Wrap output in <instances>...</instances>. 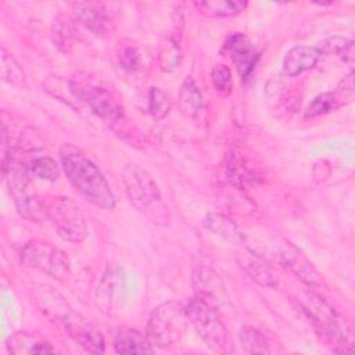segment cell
Returning a JSON list of instances; mask_svg holds the SVG:
<instances>
[{
    "instance_id": "cell-1",
    "label": "cell",
    "mask_w": 355,
    "mask_h": 355,
    "mask_svg": "<svg viewBox=\"0 0 355 355\" xmlns=\"http://www.w3.org/2000/svg\"><path fill=\"white\" fill-rule=\"evenodd\" d=\"M60 161L71 184L92 204L114 209L116 198L97 165L76 146L65 143L60 148Z\"/></svg>"
},
{
    "instance_id": "cell-2",
    "label": "cell",
    "mask_w": 355,
    "mask_h": 355,
    "mask_svg": "<svg viewBox=\"0 0 355 355\" xmlns=\"http://www.w3.org/2000/svg\"><path fill=\"white\" fill-rule=\"evenodd\" d=\"M298 301L305 315L313 323L315 329L330 343L333 351H354L351 327L329 302L315 293H304Z\"/></svg>"
},
{
    "instance_id": "cell-3",
    "label": "cell",
    "mask_w": 355,
    "mask_h": 355,
    "mask_svg": "<svg viewBox=\"0 0 355 355\" xmlns=\"http://www.w3.org/2000/svg\"><path fill=\"white\" fill-rule=\"evenodd\" d=\"M3 176L7 182L10 194L14 198L18 214L32 222L46 218L44 200L31 191L29 166L12 153L3 154Z\"/></svg>"
},
{
    "instance_id": "cell-4",
    "label": "cell",
    "mask_w": 355,
    "mask_h": 355,
    "mask_svg": "<svg viewBox=\"0 0 355 355\" xmlns=\"http://www.w3.org/2000/svg\"><path fill=\"white\" fill-rule=\"evenodd\" d=\"M73 98L85 103L98 118L114 125L123 118V107L114 89L89 73H79L68 82Z\"/></svg>"
},
{
    "instance_id": "cell-5",
    "label": "cell",
    "mask_w": 355,
    "mask_h": 355,
    "mask_svg": "<svg viewBox=\"0 0 355 355\" xmlns=\"http://www.w3.org/2000/svg\"><path fill=\"white\" fill-rule=\"evenodd\" d=\"M187 323L189 319L184 312V305L176 301H168L151 311L146 334L153 345L165 348L182 338Z\"/></svg>"
},
{
    "instance_id": "cell-6",
    "label": "cell",
    "mask_w": 355,
    "mask_h": 355,
    "mask_svg": "<svg viewBox=\"0 0 355 355\" xmlns=\"http://www.w3.org/2000/svg\"><path fill=\"white\" fill-rule=\"evenodd\" d=\"M183 305L189 323L205 345L214 351H223L227 345V330L216 308L198 295L189 298Z\"/></svg>"
},
{
    "instance_id": "cell-7",
    "label": "cell",
    "mask_w": 355,
    "mask_h": 355,
    "mask_svg": "<svg viewBox=\"0 0 355 355\" xmlns=\"http://www.w3.org/2000/svg\"><path fill=\"white\" fill-rule=\"evenodd\" d=\"M46 218L51 220L58 236L71 243H80L87 236V223L80 205L71 197L53 196L44 200Z\"/></svg>"
},
{
    "instance_id": "cell-8",
    "label": "cell",
    "mask_w": 355,
    "mask_h": 355,
    "mask_svg": "<svg viewBox=\"0 0 355 355\" xmlns=\"http://www.w3.org/2000/svg\"><path fill=\"white\" fill-rule=\"evenodd\" d=\"M21 262L49 276L61 280L69 272L68 255L47 243L29 241L21 250Z\"/></svg>"
},
{
    "instance_id": "cell-9",
    "label": "cell",
    "mask_w": 355,
    "mask_h": 355,
    "mask_svg": "<svg viewBox=\"0 0 355 355\" xmlns=\"http://www.w3.org/2000/svg\"><path fill=\"white\" fill-rule=\"evenodd\" d=\"M121 179L125 193L136 209L144 211L159 198V190L155 180L141 165L136 162L126 164L122 169Z\"/></svg>"
},
{
    "instance_id": "cell-10",
    "label": "cell",
    "mask_w": 355,
    "mask_h": 355,
    "mask_svg": "<svg viewBox=\"0 0 355 355\" xmlns=\"http://www.w3.org/2000/svg\"><path fill=\"white\" fill-rule=\"evenodd\" d=\"M61 323L67 334L85 351L92 354H103L105 351V341L100 329L86 318L71 311Z\"/></svg>"
},
{
    "instance_id": "cell-11",
    "label": "cell",
    "mask_w": 355,
    "mask_h": 355,
    "mask_svg": "<svg viewBox=\"0 0 355 355\" xmlns=\"http://www.w3.org/2000/svg\"><path fill=\"white\" fill-rule=\"evenodd\" d=\"M279 261L290 270L295 277H298L308 287H318L320 284V275L315 269L313 263L306 258V255L291 241L284 240L279 247Z\"/></svg>"
},
{
    "instance_id": "cell-12",
    "label": "cell",
    "mask_w": 355,
    "mask_h": 355,
    "mask_svg": "<svg viewBox=\"0 0 355 355\" xmlns=\"http://www.w3.org/2000/svg\"><path fill=\"white\" fill-rule=\"evenodd\" d=\"M223 51L234 64L241 79H247L259 60V50L243 33H232L226 37Z\"/></svg>"
},
{
    "instance_id": "cell-13",
    "label": "cell",
    "mask_w": 355,
    "mask_h": 355,
    "mask_svg": "<svg viewBox=\"0 0 355 355\" xmlns=\"http://www.w3.org/2000/svg\"><path fill=\"white\" fill-rule=\"evenodd\" d=\"M75 18L93 35L108 37L114 32V22L101 3L76 1L72 4Z\"/></svg>"
},
{
    "instance_id": "cell-14",
    "label": "cell",
    "mask_w": 355,
    "mask_h": 355,
    "mask_svg": "<svg viewBox=\"0 0 355 355\" xmlns=\"http://www.w3.org/2000/svg\"><path fill=\"white\" fill-rule=\"evenodd\" d=\"M193 284L197 291L196 295L201 297L202 300L212 304L215 308L216 305H222L227 301L226 290L222 284L219 276L205 268V266H196L193 270Z\"/></svg>"
},
{
    "instance_id": "cell-15",
    "label": "cell",
    "mask_w": 355,
    "mask_h": 355,
    "mask_svg": "<svg viewBox=\"0 0 355 355\" xmlns=\"http://www.w3.org/2000/svg\"><path fill=\"white\" fill-rule=\"evenodd\" d=\"M111 341L115 352L118 354H153V344L147 334L128 327V326H118L112 330Z\"/></svg>"
},
{
    "instance_id": "cell-16",
    "label": "cell",
    "mask_w": 355,
    "mask_h": 355,
    "mask_svg": "<svg viewBox=\"0 0 355 355\" xmlns=\"http://www.w3.org/2000/svg\"><path fill=\"white\" fill-rule=\"evenodd\" d=\"M237 262L241 266V269L251 277L252 282L262 287H276L277 282L275 279V275L266 261L255 254L254 251L244 248L240 252H237Z\"/></svg>"
},
{
    "instance_id": "cell-17",
    "label": "cell",
    "mask_w": 355,
    "mask_h": 355,
    "mask_svg": "<svg viewBox=\"0 0 355 355\" xmlns=\"http://www.w3.org/2000/svg\"><path fill=\"white\" fill-rule=\"evenodd\" d=\"M322 51L318 46H295L290 49L283 60V72L287 76H298L312 69L320 60Z\"/></svg>"
},
{
    "instance_id": "cell-18",
    "label": "cell",
    "mask_w": 355,
    "mask_h": 355,
    "mask_svg": "<svg viewBox=\"0 0 355 355\" xmlns=\"http://www.w3.org/2000/svg\"><path fill=\"white\" fill-rule=\"evenodd\" d=\"M204 226L230 244H241L245 239L236 222L220 212H208L204 218Z\"/></svg>"
},
{
    "instance_id": "cell-19",
    "label": "cell",
    "mask_w": 355,
    "mask_h": 355,
    "mask_svg": "<svg viewBox=\"0 0 355 355\" xmlns=\"http://www.w3.org/2000/svg\"><path fill=\"white\" fill-rule=\"evenodd\" d=\"M179 108L180 112L190 119H197L204 111L202 94L191 76H187L179 90Z\"/></svg>"
},
{
    "instance_id": "cell-20",
    "label": "cell",
    "mask_w": 355,
    "mask_h": 355,
    "mask_svg": "<svg viewBox=\"0 0 355 355\" xmlns=\"http://www.w3.org/2000/svg\"><path fill=\"white\" fill-rule=\"evenodd\" d=\"M225 172L227 176V180L240 190H245L247 187H250L251 184H255L257 180V173L255 171H252L247 162L244 161L243 157H240V154H237L236 151H230L226 155V166H225Z\"/></svg>"
},
{
    "instance_id": "cell-21",
    "label": "cell",
    "mask_w": 355,
    "mask_h": 355,
    "mask_svg": "<svg viewBox=\"0 0 355 355\" xmlns=\"http://www.w3.org/2000/svg\"><path fill=\"white\" fill-rule=\"evenodd\" d=\"M193 6L198 12L211 18H226L243 12L248 3L243 0H207L194 1Z\"/></svg>"
},
{
    "instance_id": "cell-22",
    "label": "cell",
    "mask_w": 355,
    "mask_h": 355,
    "mask_svg": "<svg viewBox=\"0 0 355 355\" xmlns=\"http://www.w3.org/2000/svg\"><path fill=\"white\" fill-rule=\"evenodd\" d=\"M7 348L11 354H53V345L42 338L31 336L28 333H17L8 337Z\"/></svg>"
},
{
    "instance_id": "cell-23",
    "label": "cell",
    "mask_w": 355,
    "mask_h": 355,
    "mask_svg": "<svg viewBox=\"0 0 355 355\" xmlns=\"http://www.w3.org/2000/svg\"><path fill=\"white\" fill-rule=\"evenodd\" d=\"M37 302L40 305L42 312L46 313L53 320L62 322L71 313L67 301L57 291L51 290V287L44 286L40 288Z\"/></svg>"
},
{
    "instance_id": "cell-24",
    "label": "cell",
    "mask_w": 355,
    "mask_h": 355,
    "mask_svg": "<svg viewBox=\"0 0 355 355\" xmlns=\"http://www.w3.org/2000/svg\"><path fill=\"white\" fill-rule=\"evenodd\" d=\"M239 340L243 349L248 354H269V343L263 333L254 326H243L239 331Z\"/></svg>"
},
{
    "instance_id": "cell-25",
    "label": "cell",
    "mask_w": 355,
    "mask_h": 355,
    "mask_svg": "<svg viewBox=\"0 0 355 355\" xmlns=\"http://www.w3.org/2000/svg\"><path fill=\"white\" fill-rule=\"evenodd\" d=\"M182 62V51L179 43L172 39L166 37L161 42L159 51H158V65L164 72H175Z\"/></svg>"
},
{
    "instance_id": "cell-26",
    "label": "cell",
    "mask_w": 355,
    "mask_h": 355,
    "mask_svg": "<svg viewBox=\"0 0 355 355\" xmlns=\"http://www.w3.org/2000/svg\"><path fill=\"white\" fill-rule=\"evenodd\" d=\"M319 50L323 53H334L344 62L352 65L354 62V42L344 36H331L324 39L319 46Z\"/></svg>"
},
{
    "instance_id": "cell-27",
    "label": "cell",
    "mask_w": 355,
    "mask_h": 355,
    "mask_svg": "<svg viewBox=\"0 0 355 355\" xmlns=\"http://www.w3.org/2000/svg\"><path fill=\"white\" fill-rule=\"evenodd\" d=\"M51 37L54 46L61 51H68L72 46L73 37V26L69 18L64 15H58L51 26Z\"/></svg>"
},
{
    "instance_id": "cell-28",
    "label": "cell",
    "mask_w": 355,
    "mask_h": 355,
    "mask_svg": "<svg viewBox=\"0 0 355 355\" xmlns=\"http://www.w3.org/2000/svg\"><path fill=\"white\" fill-rule=\"evenodd\" d=\"M29 173L33 178H37L40 180L46 182H54L57 180L60 175V168L55 159L47 155L36 157L29 162Z\"/></svg>"
},
{
    "instance_id": "cell-29",
    "label": "cell",
    "mask_w": 355,
    "mask_h": 355,
    "mask_svg": "<svg viewBox=\"0 0 355 355\" xmlns=\"http://www.w3.org/2000/svg\"><path fill=\"white\" fill-rule=\"evenodd\" d=\"M147 111L157 119H164L171 111V101L168 94L159 87H150L147 92Z\"/></svg>"
},
{
    "instance_id": "cell-30",
    "label": "cell",
    "mask_w": 355,
    "mask_h": 355,
    "mask_svg": "<svg viewBox=\"0 0 355 355\" xmlns=\"http://www.w3.org/2000/svg\"><path fill=\"white\" fill-rule=\"evenodd\" d=\"M340 105V98L337 93H331V92H326V93H320L318 94L308 105L306 111H305V116L306 118H316L324 114H329L334 110H337Z\"/></svg>"
},
{
    "instance_id": "cell-31",
    "label": "cell",
    "mask_w": 355,
    "mask_h": 355,
    "mask_svg": "<svg viewBox=\"0 0 355 355\" xmlns=\"http://www.w3.org/2000/svg\"><path fill=\"white\" fill-rule=\"evenodd\" d=\"M1 78L15 86H22L25 78L19 62L4 47H1Z\"/></svg>"
},
{
    "instance_id": "cell-32",
    "label": "cell",
    "mask_w": 355,
    "mask_h": 355,
    "mask_svg": "<svg viewBox=\"0 0 355 355\" xmlns=\"http://www.w3.org/2000/svg\"><path fill=\"white\" fill-rule=\"evenodd\" d=\"M114 287H115V273L112 270H107L97 288V304L103 309V312H108L111 309Z\"/></svg>"
},
{
    "instance_id": "cell-33",
    "label": "cell",
    "mask_w": 355,
    "mask_h": 355,
    "mask_svg": "<svg viewBox=\"0 0 355 355\" xmlns=\"http://www.w3.org/2000/svg\"><path fill=\"white\" fill-rule=\"evenodd\" d=\"M211 80L216 93L222 97H227L232 93V71L225 64H218L211 72Z\"/></svg>"
},
{
    "instance_id": "cell-34",
    "label": "cell",
    "mask_w": 355,
    "mask_h": 355,
    "mask_svg": "<svg viewBox=\"0 0 355 355\" xmlns=\"http://www.w3.org/2000/svg\"><path fill=\"white\" fill-rule=\"evenodd\" d=\"M119 67L126 72H133L140 67L141 55L137 47L135 46H123L118 53Z\"/></svg>"
},
{
    "instance_id": "cell-35",
    "label": "cell",
    "mask_w": 355,
    "mask_h": 355,
    "mask_svg": "<svg viewBox=\"0 0 355 355\" xmlns=\"http://www.w3.org/2000/svg\"><path fill=\"white\" fill-rule=\"evenodd\" d=\"M354 92V72L351 71L337 86V94L338 96H349Z\"/></svg>"
}]
</instances>
